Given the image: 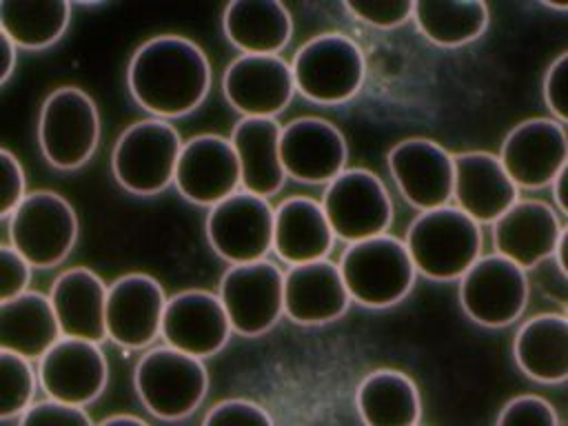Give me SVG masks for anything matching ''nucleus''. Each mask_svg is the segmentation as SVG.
<instances>
[{
    "mask_svg": "<svg viewBox=\"0 0 568 426\" xmlns=\"http://www.w3.org/2000/svg\"><path fill=\"white\" fill-rule=\"evenodd\" d=\"M280 140L282 126L275 118H242L235 124L231 142L240 160L244 191L268 200L284 186Z\"/></svg>",
    "mask_w": 568,
    "mask_h": 426,
    "instance_id": "26",
    "label": "nucleus"
},
{
    "mask_svg": "<svg viewBox=\"0 0 568 426\" xmlns=\"http://www.w3.org/2000/svg\"><path fill=\"white\" fill-rule=\"evenodd\" d=\"M40 377L31 359L11 351H0V417H22L33 406V395Z\"/></svg>",
    "mask_w": 568,
    "mask_h": 426,
    "instance_id": "33",
    "label": "nucleus"
},
{
    "mask_svg": "<svg viewBox=\"0 0 568 426\" xmlns=\"http://www.w3.org/2000/svg\"><path fill=\"white\" fill-rule=\"evenodd\" d=\"M106 284L84 266L60 273L51 286L53 304L62 337L87 339L100 344L106 333Z\"/></svg>",
    "mask_w": 568,
    "mask_h": 426,
    "instance_id": "24",
    "label": "nucleus"
},
{
    "mask_svg": "<svg viewBox=\"0 0 568 426\" xmlns=\"http://www.w3.org/2000/svg\"><path fill=\"white\" fill-rule=\"evenodd\" d=\"M526 302V273L504 255L479 257L459 280V304L481 326L501 328L513 324L524 313Z\"/></svg>",
    "mask_w": 568,
    "mask_h": 426,
    "instance_id": "12",
    "label": "nucleus"
},
{
    "mask_svg": "<svg viewBox=\"0 0 568 426\" xmlns=\"http://www.w3.org/2000/svg\"><path fill=\"white\" fill-rule=\"evenodd\" d=\"M11 246L36 268L60 264L78 240L73 206L53 191H33L9 215Z\"/></svg>",
    "mask_w": 568,
    "mask_h": 426,
    "instance_id": "8",
    "label": "nucleus"
},
{
    "mask_svg": "<svg viewBox=\"0 0 568 426\" xmlns=\"http://www.w3.org/2000/svg\"><path fill=\"white\" fill-rule=\"evenodd\" d=\"M566 315H568V311H566Z\"/></svg>",
    "mask_w": 568,
    "mask_h": 426,
    "instance_id": "46",
    "label": "nucleus"
},
{
    "mask_svg": "<svg viewBox=\"0 0 568 426\" xmlns=\"http://www.w3.org/2000/svg\"><path fill=\"white\" fill-rule=\"evenodd\" d=\"M226 40L248 55H277L291 40L293 20L277 0H233L222 13Z\"/></svg>",
    "mask_w": 568,
    "mask_h": 426,
    "instance_id": "27",
    "label": "nucleus"
},
{
    "mask_svg": "<svg viewBox=\"0 0 568 426\" xmlns=\"http://www.w3.org/2000/svg\"><path fill=\"white\" fill-rule=\"evenodd\" d=\"M544 100L550 113L568 124V51L552 60L544 78Z\"/></svg>",
    "mask_w": 568,
    "mask_h": 426,
    "instance_id": "40",
    "label": "nucleus"
},
{
    "mask_svg": "<svg viewBox=\"0 0 568 426\" xmlns=\"http://www.w3.org/2000/svg\"><path fill=\"white\" fill-rule=\"evenodd\" d=\"M351 304L339 264L328 260L291 266L284 275V313L295 324H328Z\"/></svg>",
    "mask_w": 568,
    "mask_h": 426,
    "instance_id": "22",
    "label": "nucleus"
},
{
    "mask_svg": "<svg viewBox=\"0 0 568 426\" xmlns=\"http://www.w3.org/2000/svg\"><path fill=\"white\" fill-rule=\"evenodd\" d=\"M515 362L526 377L541 384L568 379V315L544 313L521 324L513 344Z\"/></svg>",
    "mask_w": 568,
    "mask_h": 426,
    "instance_id": "29",
    "label": "nucleus"
},
{
    "mask_svg": "<svg viewBox=\"0 0 568 426\" xmlns=\"http://www.w3.org/2000/svg\"><path fill=\"white\" fill-rule=\"evenodd\" d=\"M497 426H559L550 402L537 395H519L504 404Z\"/></svg>",
    "mask_w": 568,
    "mask_h": 426,
    "instance_id": "35",
    "label": "nucleus"
},
{
    "mask_svg": "<svg viewBox=\"0 0 568 426\" xmlns=\"http://www.w3.org/2000/svg\"><path fill=\"white\" fill-rule=\"evenodd\" d=\"M217 295L231 328L244 337H257L284 315V273L268 260L235 264L222 275Z\"/></svg>",
    "mask_w": 568,
    "mask_h": 426,
    "instance_id": "11",
    "label": "nucleus"
},
{
    "mask_svg": "<svg viewBox=\"0 0 568 426\" xmlns=\"http://www.w3.org/2000/svg\"><path fill=\"white\" fill-rule=\"evenodd\" d=\"M335 242L324 206L313 197L293 195L275 206L273 251L291 266L326 260Z\"/></svg>",
    "mask_w": 568,
    "mask_h": 426,
    "instance_id": "25",
    "label": "nucleus"
},
{
    "mask_svg": "<svg viewBox=\"0 0 568 426\" xmlns=\"http://www.w3.org/2000/svg\"><path fill=\"white\" fill-rule=\"evenodd\" d=\"M169 297L160 282L146 273H126L109 286L106 333L124 348H144L162 335Z\"/></svg>",
    "mask_w": 568,
    "mask_h": 426,
    "instance_id": "18",
    "label": "nucleus"
},
{
    "mask_svg": "<svg viewBox=\"0 0 568 426\" xmlns=\"http://www.w3.org/2000/svg\"><path fill=\"white\" fill-rule=\"evenodd\" d=\"M499 160L519 189H541L566 166L568 138L557 120L532 118L504 138Z\"/></svg>",
    "mask_w": 568,
    "mask_h": 426,
    "instance_id": "20",
    "label": "nucleus"
},
{
    "mask_svg": "<svg viewBox=\"0 0 568 426\" xmlns=\"http://www.w3.org/2000/svg\"><path fill=\"white\" fill-rule=\"evenodd\" d=\"M31 268L33 266L11 244L0 248V302L27 293Z\"/></svg>",
    "mask_w": 568,
    "mask_h": 426,
    "instance_id": "38",
    "label": "nucleus"
},
{
    "mask_svg": "<svg viewBox=\"0 0 568 426\" xmlns=\"http://www.w3.org/2000/svg\"><path fill=\"white\" fill-rule=\"evenodd\" d=\"M62 339V331L47 295L27 291L0 302V351H11L27 359H42Z\"/></svg>",
    "mask_w": 568,
    "mask_h": 426,
    "instance_id": "28",
    "label": "nucleus"
},
{
    "mask_svg": "<svg viewBox=\"0 0 568 426\" xmlns=\"http://www.w3.org/2000/svg\"><path fill=\"white\" fill-rule=\"evenodd\" d=\"M417 273L428 280H462L481 257V229L457 206L422 211L404 240Z\"/></svg>",
    "mask_w": 568,
    "mask_h": 426,
    "instance_id": "2",
    "label": "nucleus"
},
{
    "mask_svg": "<svg viewBox=\"0 0 568 426\" xmlns=\"http://www.w3.org/2000/svg\"><path fill=\"white\" fill-rule=\"evenodd\" d=\"M282 164L288 178L304 184H331L346 171L344 133L328 120L304 115L282 126Z\"/></svg>",
    "mask_w": 568,
    "mask_h": 426,
    "instance_id": "17",
    "label": "nucleus"
},
{
    "mask_svg": "<svg viewBox=\"0 0 568 426\" xmlns=\"http://www.w3.org/2000/svg\"><path fill=\"white\" fill-rule=\"evenodd\" d=\"M182 146L178 129L166 120L133 122L115 140L111 153L113 175L133 195H155L175 182Z\"/></svg>",
    "mask_w": 568,
    "mask_h": 426,
    "instance_id": "4",
    "label": "nucleus"
},
{
    "mask_svg": "<svg viewBox=\"0 0 568 426\" xmlns=\"http://www.w3.org/2000/svg\"><path fill=\"white\" fill-rule=\"evenodd\" d=\"M18 426H95L80 406L44 399L36 402L18 422Z\"/></svg>",
    "mask_w": 568,
    "mask_h": 426,
    "instance_id": "37",
    "label": "nucleus"
},
{
    "mask_svg": "<svg viewBox=\"0 0 568 426\" xmlns=\"http://www.w3.org/2000/svg\"><path fill=\"white\" fill-rule=\"evenodd\" d=\"M71 20L64 0H2L0 31L20 49H44L58 42Z\"/></svg>",
    "mask_w": 568,
    "mask_h": 426,
    "instance_id": "32",
    "label": "nucleus"
},
{
    "mask_svg": "<svg viewBox=\"0 0 568 426\" xmlns=\"http://www.w3.org/2000/svg\"><path fill=\"white\" fill-rule=\"evenodd\" d=\"M339 271L351 300L368 308L402 302L417 275L406 244L388 233L348 244L339 257Z\"/></svg>",
    "mask_w": 568,
    "mask_h": 426,
    "instance_id": "3",
    "label": "nucleus"
},
{
    "mask_svg": "<svg viewBox=\"0 0 568 426\" xmlns=\"http://www.w3.org/2000/svg\"><path fill=\"white\" fill-rule=\"evenodd\" d=\"M324 213L335 237L353 244L384 235L393 222V202L384 182L366 169H346L324 191Z\"/></svg>",
    "mask_w": 568,
    "mask_h": 426,
    "instance_id": "9",
    "label": "nucleus"
},
{
    "mask_svg": "<svg viewBox=\"0 0 568 426\" xmlns=\"http://www.w3.org/2000/svg\"><path fill=\"white\" fill-rule=\"evenodd\" d=\"M173 184L184 200L209 209L237 193L242 171L233 142L217 133H200L186 140Z\"/></svg>",
    "mask_w": 568,
    "mask_h": 426,
    "instance_id": "13",
    "label": "nucleus"
},
{
    "mask_svg": "<svg viewBox=\"0 0 568 426\" xmlns=\"http://www.w3.org/2000/svg\"><path fill=\"white\" fill-rule=\"evenodd\" d=\"M275 209L266 197L237 191L215 204L206 215V237L211 248L231 266L266 260L273 251Z\"/></svg>",
    "mask_w": 568,
    "mask_h": 426,
    "instance_id": "10",
    "label": "nucleus"
},
{
    "mask_svg": "<svg viewBox=\"0 0 568 426\" xmlns=\"http://www.w3.org/2000/svg\"><path fill=\"white\" fill-rule=\"evenodd\" d=\"M295 89L315 104H342L362 89L366 60L362 47L344 33L306 40L291 62Z\"/></svg>",
    "mask_w": 568,
    "mask_h": 426,
    "instance_id": "6",
    "label": "nucleus"
},
{
    "mask_svg": "<svg viewBox=\"0 0 568 426\" xmlns=\"http://www.w3.org/2000/svg\"><path fill=\"white\" fill-rule=\"evenodd\" d=\"M546 7L555 11H568V2H546Z\"/></svg>",
    "mask_w": 568,
    "mask_h": 426,
    "instance_id": "45",
    "label": "nucleus"
},
{
    "mask_svg": "<svg viewBox=\"0 0 568 426\" xmlns=\"http://www.w3.org/2000/svg\"><path fill=\"white\" fill-rule=\"evenodd\" d=\"M202 426H275L268 410L242 397L217 402L202 419Z\"/></svg>",
    "mask_w": 568,
    "mask_h": 426,
    "instance_id": "36",
    "label": "nucleus"
},
{
    "mask_svg": "<svg viewBox=\"0 0 568 426\" xmlns=\"http://www.w3.org/2000/svg\"><path fill=\"white\" fill-rule=\"evenodd\" d=\"M27 193H24L22 164L9 149H2L0 151V215L9 217Z\"/></svg>",
    "mask_w": 568,
    "mask_h": 426,
    "instance_id": "39",
    "label": "nucleus"
},
{
    "mask_svg": "<svg viewBox=\"0 0 568 426\" xmlns=\"http://www.w3.org/2000/svg\"><path fill=\"white\" fill-rule=\"evenodd\" d=\"M222 89L229 104L244 118H275L291 102L295 78L280 55L242 53L224 69Z\"/></svg>",
    "mask_w": 568,
    "mask_h": 426,
    "instance_id": "16",
    "label": "nucleus"
},
{
    "mask_svg": "<svg viewBox=\"0 0 568 426\" xmlns=\"http://www.w3.org/2000/svg\"><path fill=\"white\" fill-rule=\"evenodd\" d=\"M390 175L408 204L419 211L448 206L455 189V155L426 138H408L388 151Z\"/></svg>",
    "mask_w": 568,
    "mask_h": 426,
    "instance_id": "14",
    "label": "nucleus"
},
{
    "mask_svg": "<svg viewBox=\"0 0 568 426\" xmlns=\"http://www.w3.org/2000/svg\"><path fill=\"white\" fill-rule=\"evenodd\" d=\"M98 426H149V424L135 415H111L102 419Z\"/></svg>",
    "mask_w": 568,
    "mask_h": 426,
    "instance_id": "43",
    "label": "nucleus"
},
{
    "mask_svg": "<svg viewBox=\"0 0 568 426\" xmlns=\"http://www.w3.org/2000/svg\"><path fill=\"white\" fill-rule=\"evenodd\" d=\"M38 377L49 399L84 408L102 395L109 364L98 344L62 337L40 359Z\"/></svg>",
    "mask_w": 568,
    "mask_h": 426,
    "instance_id": "15",
    "label": "nucleus"
},
{
    "mask_svg": "<svg viewBox=\"0 0 568 426\" xmlns=\"http://www.w3.org/2000/svg\"><path fill=\"white\" fill-rule=\"evenodd\" d=\"M16 53H18V47L13 44V40L0 31V82L2 84L9 80V75L16 69Z\"/></svg>",
    "mask_w": 568,
    "mask_h": 426,
    "instance_id": "41",
    "label": "nucleus"
},
{
    "mask_svg": "<svg viewBox=\"0 0 568 426\" xmlns=\"http://www.w3.org/2000/svg\"><path fill=\"white\" fill-rule=\"evenodd\" d=\"M552 195H555V202L559 204V209L568 215V162L552 182Z\"/></svg>",
    "mask_w": 568,
    "mask_h": 426,
    "instance_id": "42",
    "label": "nucleus"
},
{
    "mask_svg": "<svg viewBox=\"0 0 568 426\" xmlns=\"http://www.w3.org/2000/svg\"><path fill=\"white\" fill-rule=\"evenodd\" d=\"M419 33L437 47H462L488 27V7L479 0H419L413 9Z\"/></svg>",
    "mask_w": 568,
    "mask_h": 426,
    "instance_id": "31",
    "label": "nucleus"
},
{
    "mask_svg": "<svg viewBox=\"0 0 568 426\" xmlns=\"http://www.w3.org/2000/svg\"><path fill=\"white\" fill-rule=\"evenodd\" d=\"M344 9L359 22L377 29H395L413 18L410 0H357L344 2Z\"/></svg>",
    "mask_w": 568,
    "mask_h": 426,
    "instance_id": "34",
    "label": "nucleus"
},
{
    "mask_svg": "<svg viewBox=\"0 0 568 426\" xmlns=\"http://www.w3.org/2000/svg\"><path fill=\"white\" fill-rule=\"evenodd\" d=\"M519 186L506 173L501 160L486 151H466L455 155L457 209L473 217L479 226L495 224L519 200Z\"/></svg>",
    "mask_w": 568,
    "mask_h": 426,
    "instance_id": "21",
    "label": "nucleus"
},
{
    "mask_svg": "<svg viewBox=\"0 0 568 426\" xmlns=\"http://www.w3.org/2000/svg\"><path fill=\"white\" fill-rule=\"evenodd\" d=\"M231 322L220 295L202 288L180 291L169 297L162 320L166 346L197 359L220 353L231 337Z\"/></svg>",
    "mask_w": 568,
    "mask_h": 426,
    "instance_id": "19",
    "label": "nucleus"
},
{
    "mask_svg": "<svg viewBox=\"0 0 568 426\" xmlns=\"http://www.w3.org/2000/svg\"><path fill=\"white\" fill-rule=\"evenodd\" d=\"M133 384L151 415L175 422L189 417L204 402L209 373L202 359L164 344L138 359Z\"/></svg>",
    "mask_w": 568,
    "mask_h": 426,
    "instance_id": "5",
    "label": "nucleus"
},
{
    "mask_svg": "<svg viewBox=\"0 0 568 426\" xmlns=\"http://www.w3.org/2000/svg\"><path fill=\"white\" fill-rule=\"evenodd\" d=\"M557 264L561 268V273L568 277V226L561 229V237H559V246H557Z\"/></svg>",
    "mask_w": 568,
    "mask_h": 426,
    "instance_id": "44",
    "label": "nucleus"
},
{
    "mask_svg": "<svg viewBox=\"0 0 568 426\" xmlns=\"http://www.w3.org/2000/svg\"><path fill=\"white\" fill-rule=\"evenodd\" d=\"M100 140V113L93 98L78 87L51 91L38 118V144L44 160L73 171L91 160Z\"/></svg>",
    "mask_w": 568,
    "mask_h": 426,
    "instance_id": "7",
    "label": "nucleus"
},
{
    "mask_svg": "<svg viewBox=\"0 0 568 426\" xmlns=\"http://www.w3.org/2000/svg\"><path fill=\"white\" fill-rule=\"evenodd\" d=\"M561 226L555 211L537 200H519L493 224L497 255L532 268L557 253Z\"/></svg>",
    "mask_w": 568,
    "mask_h": 426,
    "instance_id": "23",
    "label": "nucleus"
},
{
    "mask_svg": "<svg viewBox=\"0 0 568 426\" xmlns=\"http://www.w3.org/2000/svg\"><path fill=\"white\" fill-rule=\"evenodd\" d=\"M355 408L364 426H419L422 417L415 382L393 368L373 371L359 382Z\"/></svg>",
    "mask_w": 568,
    "mask_h": 426,
    "instance_id": "30",
    "label": "nucleus"
},
{
    "mask_svg": "<svg viewBox=\"0 0 568 426\" xmlns=\"http://www.w3.org/2000/svg\"><path fill=\"white\" fill-rule=\"evenodd\" d=\"M126 84L133 100L153 118H182L204 102L211 64L193 40L175 33L153 36L133 51Z\"/></svg>",
    "mask_w": 568,
    "mask_h": 426,
    "instance_id": "1",
    "label": "nucleus"
}]
</instances>
